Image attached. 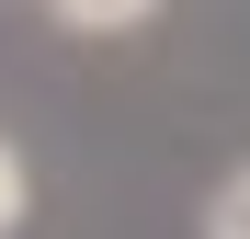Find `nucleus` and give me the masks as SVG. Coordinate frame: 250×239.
<instances>
[{"mask_svg":"<svg viewBox=\"0 0 250 239\" xmlns=\"http://www.w3.org/2000/svg\"><path fill=\"white\" fill-rule=\"evenodd\" d=\"M46 12H57L68 34H137V23L159 12V0H46Z\"/></svg>","mask_w":250,"mask_h":239,"instance_id":"1","label":"nucleus"},{"mask_svg":"<svg viewBox=\"0 0 250 239\" xmlns=\"http://www.w3.org/2000/svg\"><path fill=\"white\" fill-rule=\"evenodd\" d=\"M23 217H34V171H23V148H12V137H0V239H12Z\"/></svg>","mask_w":250,"mask_h":239,"instance_id":"2","label":"nucleus"},{"mask_svg":"<svg viewBox=\"0 0 250 239\" xmlns=\"http://www.w3.org/2000/svg\"><path fill=\"white\" fill-rule=\"evenodd\" d=\"M205 239H250V171L216 182V205H205Z\"/></svg>","mask_w":250,"mask_h":239,"instance_id":"3","label":"nucleus"}]
</instances>
